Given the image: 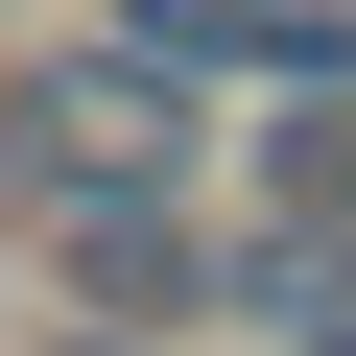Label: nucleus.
Segmentation results:
<instances>
[{"label": "nucleus", "instance_id": "39448f33", "mask_svg": "<svg viewBox=\"0 0 356 356\" xmlns=\"http://www.w3.org/2000/svg\"><path fill=\"white\" fill-rule=\"evenodd\" d=\"M48 356H214V332H119V309H72V332H48Z\"/></svg>", "mask_w": 356, "mask_h": 356}, {"label": "nucleus", "instance_id": "7ed1b4c3", "mask_svg": "<svg viewBox=\"0 0 356 356\" xmlns=\"http://www.w3.org/2000/svg\"><path fill=\"white\" fill-rule=\"evenodd\" d=\"M95 24H143L214 95H356V0H95Z\"/></svg>", "mask_w": 356, "mask_h": 356}, {"label": "nucleus", "instance_id": "f257e3e1", "mask_svg": "<svg viewBox=\"0 0 356 356\" xmlns=\"http://www.w3.org/2000/svg\"><path fill=\"white\" fill-rule=\"evenodd\" d=\"M238 166V119H214V72H166L143 24H72V48H24L0 72V191H214Z\"/></svg>", "mask_w": 356, "mask_h": 356}, {"label": "nucleus", "instance_id": "f03ea898", "mask_svg": "<svg viewBox=\"0 0 356 356\" xmlns=\"http://www.w3.org/2000/svg\"><path fill=\"white\" fill-rule=\"evenodd\" d=\"M24 238H48V285L119 309V332H214V214H191V191H48Z\"/></svg>", "mask_w": 356, "mask_h": 356}, {"label": "nucleus", "instance_id": "20e7f679", "mask_svg": "<svg viewBox=\"0 0 356 356\" xmlns=\"http://www.w3.org/2000/svg\"><path fill=\"white\" fill-rule=\"evenodd\" d=\"M238 191H261L285 238H356V95H261V119H238Z\"/></svg>", "mask_w": 356, "mask_h": 356}]
</instances>
